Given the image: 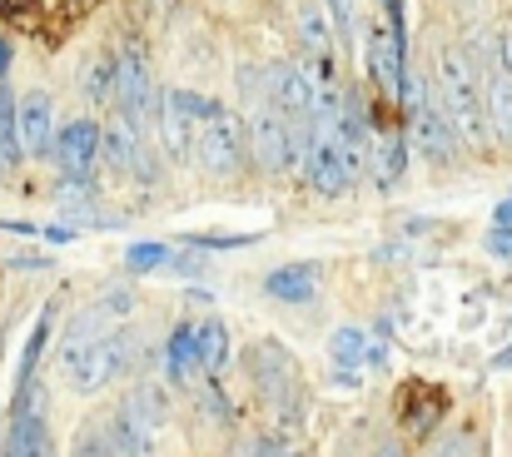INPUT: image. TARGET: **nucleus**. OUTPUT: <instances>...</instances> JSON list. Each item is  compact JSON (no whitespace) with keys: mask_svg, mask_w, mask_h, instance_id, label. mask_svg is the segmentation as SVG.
Listing matches in <instances>:
<instances>
[{"mask_svg":"<svg viewBox=\"0 0 512 457\" xmlns=\"http://www.w3.org/2000/svg\"><path fill=\"white\" fill-rule=\"evenodd\" d=\"M244 135H249L254 159H259L269 174H299V164H304V140H309V135H304L289 115H279L269 100H259V105H254V115H249Z\"/></svg>","mask_w":512,"mask_h":457,"instance_id":"20e7f679","label":"nucleus"},{"mask_svg":"<svg viewBox=\"0 0 512 457\" xmlns=\"http://www.w3.org/2000/svg\"><path fill=\"white\" fill-rule=\"evenodd\" d=\"M259 100H269L279 115H289V120H299V125L314 130V80H309L304 65H269Z\"/></svg>","mask_w":512,"mask_h":457,"instance_id":"1a4fd4ad","label":"nucleus"},{"mask_svg":"<svg viewBox=\"0 0 512 457\" xmlns=\"http://www.w3.org/2000/svg\"><path fill=\"white\" fill-rule=\"evenodd\" d=\"M438 90H443V115L453 120L458 140L483 145V140L493 135L488 105H483V80H478V70H473L458 50H443V55H438Z\"/></svg>","mask_w":512,"mask_h":457,"instance_id":"f03ea898","label":"nucleus"},{"mask_svg":"<svg viewBox=\"0 0 512 457\" xmlns=\"http://www.w3.org/2000/svg\"><path fill=\"white\" fill-rule=\"evenodd\" d=\"M50 154H55V164H60V174L70 184H90V174L100 164V125L95 120H70L65 130H55Z\"/></svg>","mask_w":512,"mask_h":457,"instance_id":"9d476101","label":"nucleus"},{"mask_svg":"<svg viewBox=\"0 0 512 457\" xmlns=\"http://www.w3.org/2000/svg\"><path fill=\"white\" fill-rule=\"evenodd\" d=\"M329 25H334L339 40L358 45V35H363V25H358V0H329Z\"/></svg>","mask_w":512,"mask_h":457,"instance_id":"5701e85b","label":"nucleus"},{"mask_svg":"<svg viewBox=\"0 0 512 457\" xmlns=\"http://www.w3.org/2000/svg\"><path fill=\"white\" fill-rule=\"evenodd\" d=\"M289 457H309V453H289Z\"/></svg>","mask_w":512,"mask_h":457,"instance_id":"7c9ffc66","label":"nucleus"},{"mask_svg":"<svg viewBox=\"0 0 512 457\" xmlns=\"http://www.w3.org/2000/svg\"><path fill=\"white\" fill-rule=\"evenodd\" d=\"M70 457H115V443H110L105 423H90V428H80V438H75Z\"/></svg>","mask_w":512,"mask_h":457,"instance_id":"b1692460","label":"nucleus"},{"mask_svg":"<svg viewBox=\"0 0 512 457\" xmlns=\"http://www.w3.org/2000/svg\"><path fill=\"white\" fill-rule=\"evenodd\" d=\"M194 338H199V368L219 373L229 363V323L224 318H204V323H194Z\"/></svg>","mask_w":512,"mask_h":457,"instance_id":"a211bd4d","label":"nucleus"},{"mask_svg":"<svg viewBox=\"0 0 512 457\" xmlns=\"http://www.w3.org/2000/svg\"><path fill=\"white\" fill-rule=\"evenodd\" d=\"M398 100L408 105V145L418 159H428V164H453V154H458V130H453V120L443 115V105L438 100H428V90L413 80V70L403 75V90H398Z\"/></svg>","mask_w":512,"mask_h":457,"instance_id":"7ed1b4c3","label":"nucleus"},{"mask_svg":"<svg viewBox=\"0 0 512 457\" xmlns=\"http://www.w3.org/2000/svg\"><path fill=\"white\" fill-rule=\"evenodd\" d=\"M155 120H160V145L170 164H189L194 145H199V120H204V95L194 90H165L160 105H155Z\"/></svg>","mask_w":512,"mask_h":457,"instance_id":"0eeeda50","label":"nucleus"},{"mask_svg":"<svg viewBox=\"0 0 512 457\" xmlns=\"http://www.w3.org/2000/svg\"><path fill=\"white\" fill-rule=\"evenodd\" d=\"M488 254H493V259H512V229L498 224V229L488 234Z\"/></svg>","mask_w":512,"mask_h":457,"instance_id":"a878e982","label":"nucleus"},{"mask_svg":"<svg viewBox=\"0 0 512 457\" xmlns=\"http://www.w3.org/2000/svg\"><path fill=\"white\" fill-rule=\"evenodd\" d=\"M15 125H20V150L30 159L50 154V145H55V105H50V95H40V90L25 95L15 105Z\"/></svg>","mask_w":512,"mask_h":457,"instance_id":"f8f14e48","label":"nucleus"},{"mask_svg":"<svg viewBox=\"0 0 512 457\" xmlns=\"http://www.w3.org/2000/svg\"><path fill=\"white\" fill-rule=\"evenodd\" d=\"M294 20H299V40L309 45V55H334V25H329V10L319 0H299L294 5Z\"/></svg>","mask_w":512,"mask_h":457,"instance_id":"2eb2a0df","label":"nucleus"},{"mask_svg":"<svg viewBox=\"0 0 512 457\" xmlns=\"http://www.w3.org/2000/svg\"><path fill=\"white\" fill-rule=\"evenodd\" d=\"M25 159L20 150V125H15V95L0 85V169H15Z\"/></svg>","mask_w":512,"mask_h":457,"instance_id":"aec40b11","label":"nucleus"},{"mask_svg":"<svg viewBox=\"0 0 512 457\" xmlns=\"http://www.w3.org/2000/svg\"><path fill=\"white\" fill-rule=\"evenodd\" d=\"M5 457H55L50 443V423H45V408L30 398V388H20L15 398V423H10V443Z\"/></svg>","mask_w":512,"mask_h":457,"instance_id":"9b49d317","label":"nucleus"},{"mask_svg":"<svg viewBox=\"0 0 512 457\" xmlns=\"http://www.w3.org/2000/svg\"><path fill=\"white\" fill-rule=\"evenodd\" d=\"M244 150H249L244 120H239L229 105H219V100H204V120H199V145H194V159H199L209 174L229 179V174H239Z\"/></svg>","mask_w":512,"mask_h":457,"instance_id":"39448f33","label":"nucleus"},{"mask_svg":"<svg viewBox=\"0 0 512 457\" xmlns=\"http://www.w3.org/2000/svg\"><path fill=\"white\" fill-rule=\"evenodd\" d=\"M170 423V403L160 388L140 383L110 418H105V433L115 443V457H155L160 453V433Z\"/></svg>","mask_w":512,"mask_h":457,"instance_id":"f257e3e1","label":"nucleus"},{"mask_svg":"<svg viewBox=\"0 0 512 457\" xmlns=\"http://www.w3.org/2000/svg\"><path fill=\"white\" fill-rule=\"evenodd\" d=\"M493 219H498V224H503V229H512V199H503V204H498V209H493Z\"/></svg>","mask_w":512,"mask_h":457,"instance_id":"cd10ccee","label":"nucleus"},{"mask_svg":"<svg viewBox=\"0 0 512 457\" xmlns=\"http://www.w3.org/2000/svg\"><path fill=\"white\" fill-rule=\"evenodd\" d=\"M503 50H508V60H512V35H508V45H503Z\"/></svg>","mask_w":512,"mask_h":457,"instance_id":"c756f323","label":"nucleus"},{"mask_svg":"<svg viewBox=\"0 0 512 457\" xmlns=\"http://www.w3.org/2000/svg\"><path fill=\"white\" fill-rule=\"evenodd\" d=\"M125 259H130V269H140V274H145V269H165V264H170V244H130Z\"/></svg>","mask_w":512,"mask_h":457,"instance_id":"393cba45","label":"nucleus"},{"mask_svg":"<svg viewBox=\"0 0 512 457\" xmlns=\"http://www.w3.org/2000/svg\"><path fill=\"white\" fill-rule=\"evenodd\" d=\"M50 323H55V304L40 308V318H35V328H30V338H25V353H20V388H30V378H35V363H40V353H45Z\"/></svg>","mask_w":512,"mask_h":457,"instance_id":"412c9836","label":"nucleus"},{"mask_svg":"<svg viewBox=\"0 0 512 457\" xmlns=\"http://www.w3.org/2000/svg\"><path fill=\"white\" fill-rule=\"evenodd\" d=\"M358 169H363V159L343 150L339 135H329V130H309V140H304V164H299V179H304L314 194H324V199L343 194V189L358 179Z\"/></svg>","mask_w":512,"mask_h":457,"instance_id":"423d86ee","label":"nucleus"},{"mask_svg":"<svg viewBox=\"0 0 512 457\" xmlns=\"http://www.w3.org/2000/svg\"><path fill=\"white\" fill-rule=\"evenodd\" d=\"M85 100L90 105H110L115 100V55L90 60V70H85Z\"/></svg>","mask_w":512,"mask_h":457,"instance_id":"4be33fe9","label":"nucleus"},{"mask_svg":"<svg viewBox=\"0 0 512 457\" xmlns=\"http://www.w3.org/2000/svg\"><path fill=\"white\" fill-rule=\"evenodd\" d=\"M368 333L363 328H334V338H329V358H334V368H363L368 363Z\"/></svg>","mask_w":512,"mask_h":457,"instance_id":"6ab92c4d","label":"nucleus"},{"mask_svg":"<svg viewBox=\"0 0 512 457\" xmlns=\"http://www.w3.org/2000/svg\"><path fill=\"white\" fill-rule=\"evenodd\" d=\"M314 284H319V269L314 264H284L264 279V294L279 299V304H309L314 299Z\"/></svg>","mask_w":512,"mask_h":457,"instance_id":"4468645a","label":"nucleus"},{"mask_svg":"<svg viewBox=\"0 0 512 457\" xmlns=\"http://www.w3.org/2000/svg\"><path fill=\"white\" fill-rule=\"evenodd\" d=\"M115 105H120V125H130L135 135H145L155 100V80H150V60L130 45L115 55Z\"/></svg>","mask_w":512,"mask_h":457,"instance_id":"6e6552de","label":"nucleus"},{"mask_svg":"<svg viewBox=\"0 0 512 457\" xmlns=\"http://www.w3.org/2000/svg\"><path fill=\"white\" fill-rule=\"evenodd\" d=\"M0 457H5V448H0Z\"/></svg>","mask_w":512,"mask_h":457,"instance_id":"2f4dec72","label":"nucleus"},{"mask_svg":"<svg viewBox=\"0 0 512 457\" xmlns=\"http://www.w3.org/2000/svg\"><path fill=\"white\" fill-rule=\"evenodd\" d=\"M249 457H289V453H284L279 438H254V443H249Z\"/></svg>","mask_w":512,"mask_h":457,"instance_id":"bb28decb","label":"nucleus"},{"mask_svg":"<svg viewBox=\"0 0 512 457\" xmlns=\"http://www.w3.org/2000/svg\"><path fill=\"white\" fill-rule=\"evenodd\" d=\"M5 70H10V40H0V80H5Z\"/></svg>","mask_w":512,"mask_h":457,"instance_id":"c85d7f7f","label":"nucleus"},{"mask_svg":"<svg viewBox=\"0 0 512 457\" xmlns=\"http://www.w3.org/2000/svg\"><path fill=\"white\" fill-rule=\"evenodd\" d=\"M483 105H488L493 135L512 140V60H508V50H503V60H498V65L488 70V80H483Z\"/></svg>","mask_w":512,"mask_h":457,"instance_id":"ddd939ff","label":"nucleus"},{"mask_svg":"<svg viewBox=\"0 0 512 457\" xmlns=\"http://www.w3.org/2000/svg\"><path fill=\"white\" fill-rule=\"evenodd\" d=\"M368 154H373V179H378V189H393V184L403 179V164H408V140H403V135L373 140Z\"/></svg>","mask_w":512,"mask_h":457,"instance_id":"f3484780","label":"nucleus"},{"mask_svg":"<svg viewBox=\"0 0 512 457\" xmlns=\"http://www.w3.org/2000/svg\"><path fill=\"white\" fill-rule=\"evenodd\" d=\"M165 368H170V378L184 388V383H194L204 368H199V338H194V323H179L170 338V348H165Z\"/></svg>","mask_w":512,"mask_h":457,"instance_id":"dca6fc26","label":"nucleus"}]
</instances>
